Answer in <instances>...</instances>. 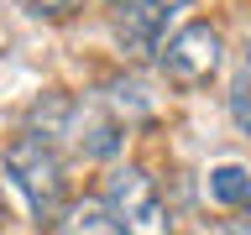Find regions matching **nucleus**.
Here are the masks:
<instances>
[{
	"instance_id": "f257e3e1",
	"label": "nucleus",
	"mask_w": 251,
	"mask_h": 235,
	"mask_svg": "<svg viewBox=\"0 0 251 235\" xmlns=\"http://www.w3.org/2000/svg\"><path fill=\"white\" fill-rule=\"evenodd\" d=\"M5 172H11V183L21 188V199L31 204V214L47 219V225H58L68 209V183H63V162L52 152V141L47 136H16L5 146Z\"/></svg>"
},
{
	"instance_id": "f03ea898",
	"label": "nucleus",
	"mask_w": 251,
	"mask_h": 235,
	"mask_svg": "<svg viewBox=\"0 0 251 235\" xmlns=\"http://www.w3.org/2000/svg\"><path fill=\"white\" fill-rule=\"evenodd\" d=\"M220 58H225V37H220L215 21H188L183 31H173L168 47H162V73L173 84H209L220 73Z\"/></svg>"
},
{
	"instance_id": "7ed1b4c3",
	"label": "nucleus",
	"mask_w": 251,
	"mask_h": 235,
	"mask_svg": "<svg viewBox=\"0 0 251 235\" xmlns=\"http://www.w3.org/2000/svg\"><path fill=\"white\" fill-rule=\"evenodd\" d=\"M110 214L126 225V235H168V209H162V193L141 167H115L105 188Z\"/></svg>"
},
{
	"instance_id": "20e7f679",
	"label": "nucleus",
	"mask_w": 251,
	"mask_h": 235,
	"mask_svg": "<svg viewBox=\"0 0 251 235\" xmlns=\"http://www.w3.org/2000/svg\"><path fill=\"white\" fill-rule=\"evenodd\" d=\"M183 0H115V42L126 58L157 52V37L168 31V16Z\"/></svg>"
},
{
	"instance_id": "39448f33",
	"label": "nucleus",
	"mask_w": 251,
	"mask_h": 235,
	"mask_svg": "<svg viewBox=\"0 0 251 235\" xmlns=\"http://www.w3.org/2000/svg\"><path fill=\"white\" fill-rule=\"evenodd\" d=\"M68 131L78 136V152H84V157H115V152H121V120H110L105 110H84V115H74Z\"/></svg>"
},
{
	"instance_id": "423d86ee",
	"label": "nucleus",
	"mask_w": 251,
	"mask_h": 235,
	"mask_svg": "<svg viewBox=\"0 0 251 235\" xmlns=\"http://www.w3.org/2000/svg\"><path fill=\"white\" fill-rule=\"evenodd\" d=\"M58 235H126V225L110 214V204L84 199V204H74V209L58 219Z\"/></svg>"
},
{
	"instance_id": "0eeeda50",
	"label": "nucleus",
	"mask_w": 251,
	"mask_h": 235,
	"mask_svg": "<svg viewBox=\"0 0 251 235\" xmlns=\"http://www.w3.org/2000/svg\"><path fill=\"white\" fill-rule=\"evenodd\" d=\"M209 199L225 204V209H241V204H251V172L241 167V162H225V167L209 172Z\"/></svg>"
},
{
	"instance_id": "6e6552de",
	"label": "nucleus",
	"mask_w": 251,
	"mask_h": 235,
	"mask_svg": "<svg viewBox=\"0 0 251 235\" xmlns=\"http://www.w3.org/2000/svg\"><path fill=\"white\" fill-rule=\"evenodd\" d=\"M230 120L251 136V58L241 63V73H235V84H230Z\"/></svg>"
},
{
	"instance_id": "1a4fd4ad",
	"label": "nucleus",
	"mask_w": 251,
	"mask_h": 235,
	"mask_svg": "<svg viewBox=\"0 0 251 235\" xmlns=\"http://www.w3.org/2000/svg\"><path fill=\"white\" fill-rule=\"evenodd\" d=\"M26 5H31V11H47V16H68L78 0H26Z\"/></svg>"
},
{
	"instance_id": "9d476101",
	"label": "nucleus",
	"mask_w": 251,
	"mask_h": 235,
	"mask_svg": "<svg viewBox=\"0 0 251 235\" xmlns=\"http://www.w3.org/2000/svg\"><path fill=\"white\" fill-rule=\"evenodd\" d=\"M225 235H251V209H241L235 219H225Z\"/></svg>"
}]
</instances>
